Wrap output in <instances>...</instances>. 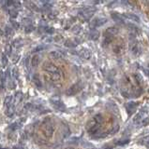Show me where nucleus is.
<instances>
[{
	"mask_svg": "<svg viewBox=\"0 0 149 149\" xmlns=\"http://www.w3.org/2000/svg\"><path fill=\"white\" fill-rule=\"evenodd\" d=\"M42 69L52 77L53 80L57 81L62 77V72L60 71V69L52 63H44L42 65Z\"/></svg>",
	"mask_w": 149,
	"mask_h": 149,
	"instance_id": "obj_1",
	"label": "nucleus"
},
{
	"mask_svg": "<svg viewBox=\"0 0 149 149\" xmlns=\"http://www.w3.org/2000/svg\"><path fill=\"white\" fill-rule=\"evenodd\" d=\"M102 118L100 115L95 116L93 119L90 120V122L87 125V130L88 132L91 134H96L99 132V130H100V125H101Z\"/></svg>",
	"mask_w": 149,
	"mask_h": 149,
	"instance_id": "obj_2",
	"label": "nucleus"
},
{
	"mask_svg": "<svg viewBox=\"0 0 149 149\" xmlns=\"http://www.w3.org/2000/svg\"><path fill=\"white\" fill-rule=\"evenodd\" d=\"M118 33V29L115 27H111L108 28L105 33H104V43L108 44L110 42L113 41V39L114 38V36L117 35Z\"/></svg>",
	"mask_w": 149,
	"mask_h": 149,
	"instance_id": "obj_3",
	"label": "nucleus"
},
{
	"mask_svg": "<svg viewBox=\"0 0 149 149\" xmlns=\"http://www.w3.org/2000/svg\"><path fill=\"white\" fill-rule=\"evenodd\" d=\"M95 11H96V8H92V7L86 8L85 9H83L82 11H80V13H79V17L83 21H87L93 17Z\"/></svg>",
	"mask_w": 149,
	"mask_h": 149,
	"instance_id": "obj_4",
	"label": "nucleus"
},
{
	"mask_svg": "<svg viewBox=\"0 0 149 149\" xmlns=\"http://www.w3.org/2000/svg\"><path fill=\"white\" fill-rule=\"evenodd\" d=\"M107 22V19L106 18H102V17H97L95 19H93L90 22V27L95 29V28L100 27L102 25H104Z\"/></svg>",
	"mask_w": 149,
	"mask_h": 149,
	"instance_id": "obj_5",
	"label": "nucleus"
},
{
	"mask_svg": "<svg viewBox=\"0 0 149 149\" xmlns=\"http://www.w3.org/2000/svg\"><path fill=\"white\" fill-rule=\"evenodd\" d=\"M82 88V86L80 85V83H77V84H74L73 86H71V88H68L67 91V94L71 96V95H75L76 93H78L79 91H81Z\"/></svg>",
	"mask_w": 149,
	"mask_h": 149,
	"instance_id": "obj_6",
	"label": "nucleus"
},
{
	"mask_svg": "<svg viewBox=\"0 0 149 149\" xmlns=\"http://www.w3.org/2000/svg\"><path fill=\"white\" fill-rule=\"evenodd\" d=\"M122 17L124 19H127L129 21H131V22H140V18L135 15L133 13H125L122 14Z\"/></svg>",
	"mask_w": 149,
	"mask_h": 149,
	"instance_id": "obj_7",
	"label": "nucleus"
},
{
	"mask_svg": "<svg viewBox=\"0 0 149 149\" xmlns=\"http://www.w3.org/2000/svg\"><path fill=\"white\" fill-rule=\"evenodd\" d=\"M79 56L83 59L88 60L91 57V52H90V50L87 49H82L80 51H79Z\"/></svg>",
	"mask_w": 149,
	"mask_h": 149,
	"instance_id": "obj_8",
	"label": "nucleus"
},
{
	"mask_svg": "<svg viewBox=\"0 0 149 149\" xmlns=\"http://www.w3.org/2000/svg\"><path fill=\"white\" fill-rule=\"evenodd\" d=\"M40 55L35 54L33 57L31 58V66L32 67H37L40 63Z\"/></svg>",
	"mask_w": 149,
	"mask_h": 149,
	"instance_id": "obj_9",
	"label": "nucleus"
},
{
	"mask_svg": "<svg viewBox=\"0 0 149 149\" xmlns=\"http://www.w3.org/2000/svg\"><path fill=\"white\" fill-rule=\"evenodd\" d=\"M50 57L53 59H55V60H59V59L63 58L64 56L61 52H59L57 50H54V51H52V52H50Z\"/></svg>",
	"mask_w": 149,
	"mask_h": 149,
	"instance_id": "obj_10",
	"label": "nucleus"
},
{
	"mask_svg": "<svg viewBox=\"0 0 149 149\" xmlns=\"http://www.w3.org/2000/svg\"><path fill=\"white\" fill-rule=\"evenodd\" d=\"M136 108H137V104L134 102H129V104H127V110L129 112V114H131L132 112L135 111Z\"/></svg>",
	"mask_w": 149,
	"mask_h": 149,
	"instance_id": "obj_11",
	"label": "nucleus"
},
{
	"mask_svg": "<svg viewBox=\"0 0 149 149\" xmlns=\"http://www.w3.org/2000/svg\"><path fill=\"white\" fill-rule=\"evenodd\" d=\"M4 104H5V107H8L11 105H14V100H13L12 96H8L6 97L5 102H4Z\"/></svg>",
	"mask_w": 149,
	"mask_h": 149,
	"instance_id": "obj_12",
	"label": "nucleus"
},
{
	"mask_svg": "<svg viewBox=\"0 0 149 149\" xmlns=\"http://www.w3.org/2000/svg\"><path fill=\"white\" fill-rule=\"evenodd\" d=\"M52 102H53V104L55 107H56L57 109H59V110H64L65 109V106H64L63 102L61 101L56 100V101H52Z\"/></svg>",
	"mask_w": 149,
	"mask_h": 149,
	"instance_id": "obj_13",
	"label": "nucleus"
},
{
	"mask_svg": "<svg viewBox=\"0 0 149 149\" xmlns=\"http://www.w3.org/2000/svg\"><path fill=\"white\" fill-rule=\"evenodd\" d=\"M100 37V32L97 31L95 29H93L91 32H90V38L92 40H97V38Z\"/></svg>",
	"mask_w": 149,
	"mask_h": 149,
	"instance_id": "obj_14",
	"label": "nucleus"
},
{
	"mask_svg": "<svg viewBox=\"0 0 149 149\" xmlns=\"http://www.w3.org/2000/svg\"><path fill=\"white\" fill-rule=\"evenodd\" d=\"M0 80H1V90H4L6 86V74L4 72H1L0 74Z\"/></svg>",
	"mask_w": 149,
	"mask_h": 149,
	"instance_id": "obj_15",
	"label": "nucleus"
},
{
	"mask_svg": "<svg viewBox=\"0 0 149 149\" xmlns=\"http://www.w3.org/2000/svg\"><path fill=\"white\" fill-rule=\"evenodd\" d=\"M8 60L7 55L5 53H3L2 56H1V63H2V66L3 67H6L7 65H8Z\"/></svg>",
	"mask_w": 149,
	"mask_h": 149,
	"instance_id": "obj_16",
	"label": "nucleus"
},
{
	"mask_svg": "<svg viewBox=\"0 0 149 149\" xmlns=\"http://www.w3.org/2000/svg\"><path fill=\"white\" fill-rule=\"evenodd\" d=\"M8 13H10V16L12 18V19H15V18H17V16H18V11H17V9H15V8H11L10 9V11H8Z\"/></svg>",
	"mask_w": 149,
	"mask_h": 149,
	"instance_id": "obj_17",
	"label": "nucleus"
},
{
	"mask_svg": "<svg viewBox=\"0 0 149 149\" xmlns=\"http://www.w3.org/2000/svg\"><path fill=\"white\" fill-rule=\"evenodd\" d=\"M6 33H7V35L8 36H11V35H13V31H12V28L11 27H8V25L6 26Z\"/></svg>",
	"mask_w": 149,
	"mask_h": 149,
	"instance_id": "obj_18",
	"label": "nucleus"
},
{
	"mask_svg": "<svg viewBox=\"0 0 149 149\" xmlns=\"http://www.w3.org/2000/svg\"><path fill=\"white\" fill-rule=\"evenodd\" d=\"M33 81L37 84V86H38V87H41L40 80V79H39L38 77H33Z\"/></svg>",
	"mask_w": 149,
	"mask_h": 149,
	"instance_id": "obj_19",
	"label": "nucleus"
},
{
	"mask_svg": "<svg viewBox=\"0 0 149 149\" xmlns=\"http://www.w3.org/2000/svg\"><path fill=\"white\" fill-rule=\"evenodd\" d=\"M142 143H143L144 146L149 147V137H146V138H144L143 141H142Z\"/></svg>",
	"mask_w": 149,
	"mask_h": 149,
	"instance_id": "obj_20",
	"label": "nucleus"
},
{
	"mask_svg": "<svg viewBox=\"0 0 149 149\" xmlns=\"http://www.w3.org/2000/svg\"><path fill=\"white\" fill-rule=\"evenodd\" d=\"M45 48L44 46H42V45H40V46H38V47H36V48L34 49V52H37V51H40V50H42L43 49Z\"/></svg>",
	"mask_w": 149,
	"mask_h": 149,
	"instance_id": "obj_21",
	"label": "nucleus"
},
{
	"mask_svg": "<svg viewBox=\"0 0 149 149\" xmlns=\"http://www.w3.org/2000/svg\"><path fill=\"white\" fill-rule=\"evenodd\" d=\"M7 6L10 8H12L14 6V0H7Z\"/></svg>",
	"mask_w": 149,
	"mask_h": 149,
	"instance_id": "obj_22",
	"label": "nucleus"
},
{
	"mask_svg": "<svg viewBox=\"0 0 149 149\" xmlns=\"http://www.w3.org/2000/svg\"><path fill=\"white\" fill-rule=\"evenodd\" d=\"M40 1L43 5H45V6H49L50 3H51V0H40Z\"/></svg>",
	"mask_w": 149,
	"mask_h": 149,
	"instance_id": "obj_23",
	"label": "nucleus"
},
{
	"mask_svg": "<svg viewBox=\"0 0 149 149\" xmlns=\"http://www.w3.org/2000/svg\"><path fill=\"white\" fill-rule=\"evenodd\" d=\"M33 30H34L33 26H27V27L25 28V32H26V33H29V32L33 31Z\"/></svg>",
	"mask_w": 149,
	"mask_h": 149,
	"instance_id": "obj_24",
	"label": "nucleus"
},
{
	"mask_svg": "<svg viewBox=\"0 0 149 149\" xmlns=\"http://www.w3.org/2000/svg\"><path fill=\"white\" fill-rule=\"evenodd\" d=\"M12 22V24H13V26H14L15 28H16V29H18V28H19V24H18V23H16V22Z\"/></svg>",
	"mask_w": 149,
	"mask_h": 149,
	"instance_id": "obj_25",
	"label": "nucleus"
},
{
	"mask_svg": "<svg viewBox=\"0 0 149 149\" xmlns=\"http://www.w3.org/2000/svg\"><path fill=\"white\" fill-rule=\"evenodd\" d=\"M13 149H24V148H22L20 146H14V147H13Z\"/></svg>",
	"mask_w": 149,
	"mask_h": 149,
	"instance_id": "obj_26",
	"label": "nucleus"
},
{
	"mask_svg": "<svg viewBox=\"0 0 149 149\" xmlns=\"http://www.w3.org/2000/svg\"><path fill=\"white\" fill-rule=\"evenodd\" d=\"M71 149H72V148H71Z\"/></svg>",
	"mask_w": 149,
	"mask_h": 149,
	"instance_id": "obj_27",
	"label": "nucleus"
}]
</instances>
